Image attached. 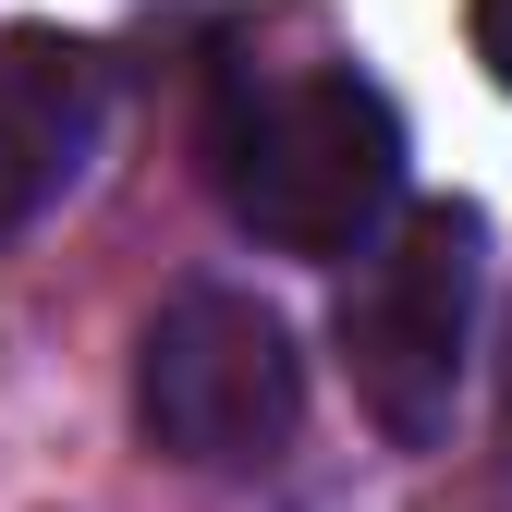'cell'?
<instances>
[{"label": "cell", "instance_id": "cell-3", "mask_svg": "<svg viewBox=\"0 0 512 512\" xmlns=\"http://www.w3.org/2000/svg\"><path fill=\"white\" fill-rule=\"evenodd\" d=\"M135 427H147V452L196 464V476L281 464L293 427H305V354H293V330L256 293H232V281H183L147 317V342H135Z\"/></svg>", "mask_w": 512, "mask_h": 512}, {"label": "cell", "instance_id": "cell-5", "mask_svg": "<svg viewBox=\"0 0 512 512\" xmlns=\"http://www.w3.org/2000/svg\"><path fill=\"white\" fill-rule=\"evenodd\" d=\"M464 25H476V61H488V86L512 98V0H464Z\"/></svg>", "mask_w": 512, "mask_h": 512}, {"label": "cell", "instance_id": "cell-2", "mask_svg": "<svg viewBox=\"0 0 512 512\" xmlns=\"http://www.w3.org/2000/svg\"><path fill=\"white\" fill-rule=\"evenodd\" d=\"M476 293H488V220L464 196H427L403 220L366 232V269L342 281V378L354 403L415 452L452 427L464 403V354H476Z\"/></svg>", "mask_w": 512, "mask_h": 512}, {"label": "cell", "instance_id": "cell-1", "mask_svg": "<svg viewBox=\"0 0 512 512\" xmlns=\"http://www.w3.org/2000/svg\"><path fill=\"white\" fill-rule=\"evenodd\" d=\"M208 183L281 256H354L403 196V110L354 61H232L208 98Z\"/></svg>", "mask_w": 512, "mask_h": 512}, {"label": "cell", "instance_id": "cell-4", "mask_svg": "<svg viewBox=\"0 0 512 512\" xmlns=\"http://www.w3.org/2000/svg\"><path fill=\"white\" fill-rule=\"evenodd\" d=\"M98 147V49L86 37H0V244L61 208Z\"/></svg>", "mask_w": 512, "mask_h": 512}]
</instances>
